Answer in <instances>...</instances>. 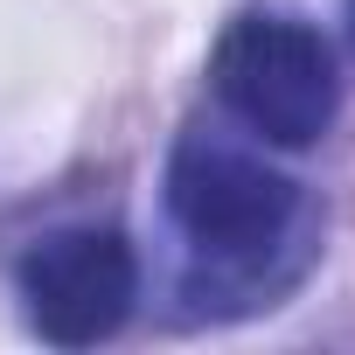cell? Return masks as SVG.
I'll return each instance as SVG.
<instances>
[{"instance_id": "3", "label": "cell", "mask_w": 355, "mask_h": 355, "mask_svg": "<svg viewBox=\"0 0 355 355\" xmlns=\"http://www.w3.org/2000/svg\"><path fill=\"white\" fill-rule=\"evenodd\" d=\"M15 293H21V313L42 341L98 348L125 327V313L139 300V258L119 230H98V223L49 230L42 244L21 251Z\"/></svg>"}, {"instance_id": "1", "label": "cell", "mask_w": 355, "mask_h": 355, "mask_svg": "<svg viewBox=\"0 0 355 355\" xmlns=\"http://www.w3.org/2000/svg\"><path fill=\"white\" fill-rule=\"evenodd\" d=\"M209 84L265 146H313L341 112L334 49L293 15H237L209 49Z\"/></svg>"}, {"instance_id": "4", "label": "cell", "mask_w": 355, "mask_h": 355, "mask_svg": "<svg viewBox=\"0 0 355 355\" xmlns=\"http://www.w3.org/2000/svg\"><path fill=\"white\" fill-rule=\"evenodd\" d=\"M348 28H355V0H348Z\"/></svg>"}, {"instance_id": "2", "label": "cell", "mask_w": 355, "mask_h": 355, "mask_svg": "<svg viewBox=\"0 0 355 355\" xmlns=\"http://www.w3.org/2000/svg\"><path fill=\"white\" fill-rule=\"evenodd\" d=\"M167 216L182 223V237L196 251L258 258V251H272L293 230L300 182L279 174L272 160L244 153V146L189 132L182 146H174V160H167Z\"/></svg>"}]
</instances>
